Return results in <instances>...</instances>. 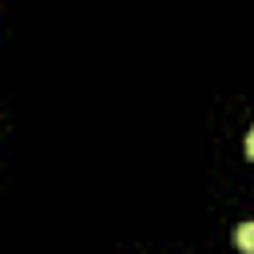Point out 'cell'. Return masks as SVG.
<instances>
[{"label":"cell","instance_id":"6da1fadb","mask_svg":"<svg viewBox=\"0 0 254 254\" xmlns=\"http://www.w3.org/2000/svg\"><path fill=\"white\" fill-rule=\"evenodd\" d=\"M234 246H238L242 254H254V218L238 222V230H234Z\"/></svg>","mask_w":254,"mask_h":254},{"label":"cell","instance_id":"7a4b0ae2","mask_svg":"<svg viewBox=\"0 0 254 254\" xmlns=\"http://www.w3.org/2000/svg\"><path fill=\"white\" fill-rule=\"evenodd\" d=\"M246 155H250V159H254V127H250V131H246Z\"/></svg>","mask_w":254,"mask_h":254}]
</instances>
